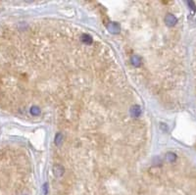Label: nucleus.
<instances>
[{"label": "nucleus", "instance_id": "obj_1", "mask_svg": "<svg viewBox=\"0 0 196 195\" xmlns=\"http://www.w3.org/2000/svg\"><path fill=\"white\" fill-rule=\"evenodd\" d=\"M165 23L168 27H174L178 23V19L173 14H167L165 17Z\"/></svg>", "mask_w": 196, "mask_h": 195}, {"label": "nucleus", "instance_id": "obj_2", "mask_svg": "<svg viewBox=\"0 0 196 195\" xmlns=\"http://www.w3.org/2000/svg\"><path fill=\"white\" fill-rule=\"evenodd\" d=\"M107 29L108 31L113 33V34H116V33H119L120 31H121V27L120 25L118 23H108L107 25Z\"/></svg>", "mask_w": 196, "mask_h": 195}, {"label": "nucleus", "instance_id": "obj_3", "mask_svg": "<svg viewBox=\"0 0 196 195\" xmlns=\"http://www.w3.org/2000/svg\"><path fill=\"white\" fill-rule=\"evenodd\" d=\"M141 114V109L138 106V105H133V106L130 108V115L133 118H138Z\"/></svg>", "mask_w": 196, "mask_h": 195}, {"label": "nucleus", "instance_id": "obj_4", "mask_svg": "<svg viewBox=\"0 0 196 195\" xmlns=\"http://www.w3.org/2000/svg\"><path fill=\"white\" fill-rule=\"evenodd\" d=\"M53 174L56 177H61L62 174H64V168L61 165H54L53 166Z\"/></svg>", "mask_w": 196, "mask_h": 195}, {"label": "nucleus", "instance_id": "obj_5", "mask_svg": "<svg viewBox=\"0 0 196 195\" xmlns=\"http://www.w3.org/2000/svg\"><path fill=\"white\" fill-rule=\"evenodd\" d=\"M130 61H132V64L133 65L134 67H139L140 64H141V59H140L139 56H137V55H133V56L132 57V59H130Z\"/></svg>", "mask_w": 196, "mask_h": 195}, {"label": "nucleus", "instance_id": "obj_6", "mask_svg": "<svg viewBox=\"0 0 196 195\" xmlns=\"http://www.w3.org/2000/svg\"><path fill=\"white\" fill-rule=\"evenodd\" d=\"M82 41L84 44H87V45H90L92 43V37L88 36V34H83L82 36Z\"/></svg>", "mask_w": 196, "mask_h": 195}, {"label": "nucleus", "instance_id": "obj_7", "mask_svg": "<svg viewBox=\"0 0 196 195\" xmlns=\"http://www.w3.org/2000/svg\"><path fill=\"white\" fill-rule=\"evenodd\" d=\"M166 158H167V161L170 162V163H174L175 160H177V155H175V153H168L167 155H166Z\"/></svg>", "mask_w": 196, "mask_h": 195}, {"label": "nucleus", "instance_id": "obj_8", "mask_svg": "<svg viewBox=\"0 0 196 195\" xmlns=\"http://www.w3.org/2000/svg\"><path fill=\"white\" fill-rule=\"evenodd\" d=\"M31 114L33 115V116H38V115L40 114V109L37 106H33L31 108Z\"/></svg>", "mask_w": 196, "mask_h": 195}, {"label": "nucleus", "instance_id": "obj_9", "mask_svg": "<svg viewBox=\"0 0 196 195\" xmlns=\"http://www.w3.org/2000/svg\"><path fill=\"white\" fill-rule=\"evenodd\" d=\"M62 139H63V136H62V134L61 133H58L56 134V136H55V144L56 145H61V143H62Z\"/></svg>", "mask_w": 196, "mask_h": 195}, {"label": "nucleus", "instance_id": "obj_10", "mask_svg": "<svg viewBox=\"0 0 196 195\" xmlns=\"http://www.w3.org/2000/svg\"><path fill=\"white\" fill-rule=\"evenodd\" d=\"M187 4L190 6V8L193 9V10H195V4H194V2H192V1H188V2H187Z\"/></svg>", "mask_w": 196, "mask_h": 195}, {"label": "nucleus", "instance_id": "obj_11", "mask_svg": "<svg viewBox=\"0 0 196 195\" xmlns=\"http://www.w3.org/2000/svg\"><path fill=\"white\" fill-rule=\"evenodd\" d=\"M47 187H48V184L45 183V184H44V187H43V192H44V194H47Z\"/></svg>", "mask_w": 196, "mask_h": 195}]
</instances>
